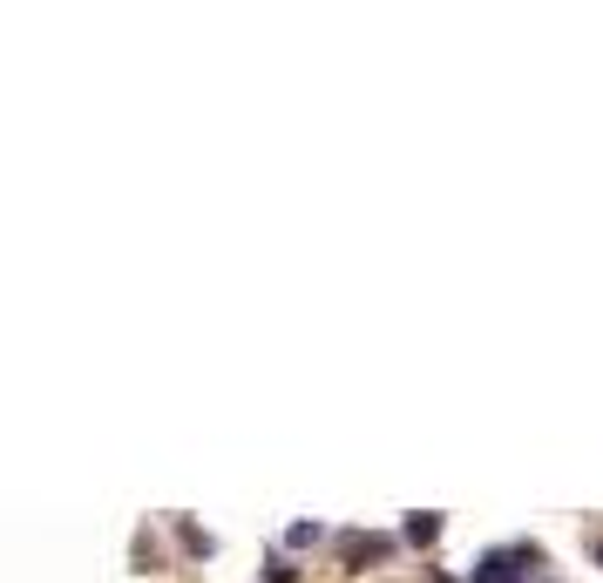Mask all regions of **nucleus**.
I'll return each instance as SVG.
<instances>
[{"instance_id": "5", "label": "nucleus", "mask_w": 603, "mask_h": 583, "mask_svg": "<svg viewBox=\"0 0 603 583\" xmlns=\"http://www.w3.org/2000/svg\"><path fill=\"white\" fill-rule=\"evenodd\" d=\"M319 536H326V529H319V523H292V536H286V542H292V550H312Z\"/></svg>"}, {"instance_id": "7", "label": "nucleus", "mask_w": 603, "mask_h": 583, "mask_svg": "<svg viewBox=\"0 0 603 583\" xmlns=\"http://www.w3.org/2000/svg\"><path fill=\"white\" fill-rule=\"evenodd\" d=\"M590 557H596V563H603V536H596V542H590Z\"/></svg>"}, {"instance_id": "2", "label": "nucleus", "mask_w": 603, "mask_h": 583, "mask_svg": "<svg viewBox=\"0 0 603 583\" xmlns=\"http://www.w3.org/2000/svg\"><path fill=\"white\" fill-rule=\"evenodd\" d=\"M387 557H393V536H339L346 570H367V563H387Z\"/></svg>"}, {"instance_id": "3", "label": "nucleus", "mask_w": 603, "mask_h": 583, "mask_svg": "<svg viewBox=\"0 0 603 583\" xmlns=\"http://www.w3.org/2000/svg\"><path fill=\"white\" fill-rule=\"evenodd\" d=\"M400 536H407V542H434V536H440V516L421 509V516H407V529H400Z\"/></svg>"}, {"instance_id": "6", "label": "nucleus", "mask_w": 603, "mask_h": 583, "mask_svg": "<svg viewBox=\"0 0 603 583\" xmlns=\"http://www.w3.org/2000/svg\"><path fill=\"white\" fill-rule=\"evenodd\" d=\"M265 583H299V570H292L286 557H271V563H265Z\"/></svg>"}, {"instance_id": "4", "label": "nucleus", "mask_w": 603, "mask_h": 583, "mask_svg": "<svg viewBox=\"0 0 603 583\" xmlns=\"http://www.w3.org/2000/svg\"><path fill=\"white\" fill-rule=\"evenodd\" d=\"M177 536H183V550H190V557H211V550H217V542L197 529V523H177Z\"/></svg>"}, {"instance_id": "1", "label": "nucleus", "mask_w": 603, "mask_h": 583, "mask_svg": "<svg viewBox=\"0 0 603 583\" xmlns=\"http://www.w3.org/2000/svg\"><path fill=\"white\" fill-rule=\"evenodd\" d=\"M529 563H536V550H481L474 583H529Z\"/></svg>"}]
</instances>
